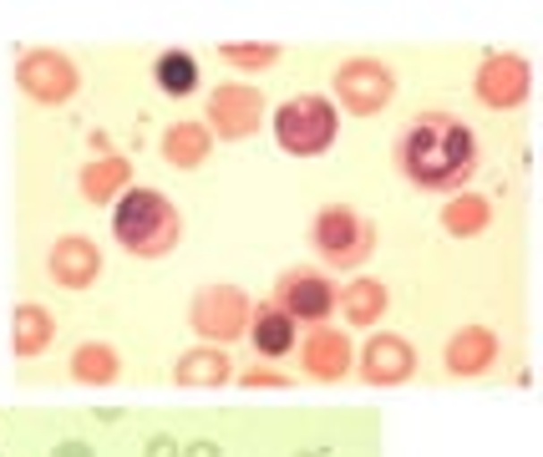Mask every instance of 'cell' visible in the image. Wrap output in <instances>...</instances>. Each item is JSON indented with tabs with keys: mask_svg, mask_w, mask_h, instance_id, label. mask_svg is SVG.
<instances>
[{
	"mask_svg": "<svg viewBox=\"0 0 543 457\" xmlns=\"http://www.w3.org/2000/svg\"><path fill=\"white\" fill-rule=\"evenodd\" d=\"M396 173L421 193H457L472 183L482 163V148H478V132L452 117V112H417L411 123L396 132Z\"/></svg>",
	"mask_w": 543,
	"mask_h": 457,
	"instance_id": "obj_1",
	"label": "cell"
},
{
	"mask_svg": "<svg viewBox=\"0 0 543 457\" xmlns=\"http://www.w3.org/2000/svg\"><path fill=\"white\" fill-rule=\"evenodd\" d=\"M112 234L138 259H163L183 239V214L157 189H127L117 199V208H112Z\"/></svg>",
	"mask_w": 543,
	"mask_h": 457,
	"instance_id": "obj_2",
	"label": "cell"
},
{
	"mask_svg": "<svg viewBox=\"0 0 543 457\" xmlns=\"http://www.w3.org/2000/svg\"><path fill=\"white\" fill-rule=\"evenodd\" d=\"M310 250L326 269H361L376 254V229L351 204H326L310 219Z\"/></svg>",
	"mask_w": 543,
	"mask_h": 457,
	"instance_id": "obj_3",
	"label": "cell"
},
{
	"mask_svg": "<svg viewBox=\"0 0 543 457\" xmlns=\"http://www.w3.org/2000/svg\"><path fill=\"white\" fill-rule=\"evenodd\" d=\"M275 138L290 158H320L335 142V107L326 97H295L275 112Z\"/></svg>",
	"mask_w": 543,
	"mask_h": 457,
	"instance_id": "obj_4",
	"label": "cell"
},
{
	"mask_svg": "<svg viewBox=\"0 0 543 457\" xmlns=\"http://www.w3.org/2000/svg\"><path fill=\"white\" fill-rule=\"evenodd\" d=\"M330 87H335V102H341L345 112H356V117H371V112H381L391 97H396L391 66H381L376 56H351V62H341L335 77H330Z\"/></svg>",
	"mask_w": 543,
	"mask_h": 457,
	"instance_id": "obj_5",
	"label": "cell"
},
{
	"mask_svg": "<svg viewBox=\"0 0 543 457\" xmlns=\"http://www.w3.org/2000/svg\"><path fill=\"white\" fill-rule=\"evenodd\" d=\"M335 295H341V290L330 284L326 269H284L269 305H280L295 326H326V320L335 316Z\"/></svg>",
	"mask_w": 543,
	"mask_h": 457,
	"instance_id": "obj_6",
	"label": "cell"
},
{
	"mask_svg": "<svg viewBox=\"0 0 543 457\" xmlns=\"http://www.w3.org/2000/svg\"><path fill=\"white\" fill-rule=\"evenodd\" d=\"M193 331L203 335V341H214V346H224V341H233V335H244L249 326V300L239 284H208V290H199L193 295Z\"/></svg>",
	"mask_w": 543,
	"mask_h": 457,
	"instance_id": "obj_7",
	"label": "cell"
},
{
	"mask_svg": "<svg viewBox=\"0 0 543 457\" xmlns=\"http://www.w3.org/2000/svg\"><path fill=\"white\" fill-rule=\"evenodd\" d=\"M264 117V97L259 92H249V87H218L214 97H208V123H214L218 138H249L254 127H259Z\"/></svg>",
	"mask_w": 543,
	"mask_h": 457,
	"instance_id": "obj_8",
	"label": "cell"
},
{
	"mask_svg": "<svg viewBox=\"0 0 543 457\" xmlns=\"http://www.w3.org/2000/svg\"><path fill=\"white\" fill-rule=\"evenodd\" d=\"M478 97L488 107H518L528 97V62H518V56H488L478 72Z\"/></svg>",
	"mask_w": 543,
	"mask_h": 457,
	"instance_id": "obj_9",
	"label": "cell"
},
{
	"mask_svg": "<svg viewBox=\"0 0 543 457\" xmlns=\"http://www.w3.org/2000/svg\"><path fill=\"white\" fill-rule=\"evenodd\" d=\"M411 366H417V356L402 335H371V346L361 351V377L371 386H396L411 377Z\"/></svg>",
	"mask_w": 543,
	"mask_h": 457,
	"instance_id": "obj_10",
	"label": "cell"
},
{
	"mask_svg": "<svg viewBox=\"0 0 543 457\" xmlns=\"http://www.w3.org/2000/svg\"><path fill=\"white\" fill-rule=\"evenodd\" d=\"M300 366H305V377L315 381H341L351 371V341L341 331H310L300 341Z\"/></svg>",
	"mask_w": 543,
	"mask_h": 457,
	"instance_id": "obj_11",
	"label": "cell"
},
{
	"mask_svg": "<svg viewBox=\"0 0 543 457\" xmlns=\"http://www.w3.org/2000/svg\"><path fill=\"white\" fill-rule=\"evenodd\" d=\"M249 341L259 356H290L300 346V326L280 305H259V310H249Z\"/></svg>",
	"mask_w": 543,
	"mask_h": 457,
	"instance_id": "obj_12",
	"label": "cell"
},
{
	"mask_svg": "<svg viewBox=\"0 0 543 457\" xmlns=\"http://www.w3.org/2000/svg\"><path fill=\"white\" fill-rule=\"evenodd\" d=\"M497 356V341L493 331H482V326H472V331H457L447 346V371L452 377H478V371H488Z\"/></svg>",
	"mask_w": 543,
	"mask_h": 457,
	"instance_id": "obj_13",
	"label": "cell"
},
{
	"mask_svg": "<svg viewBox=\"0 0 543 457\" xmlns=\"http://www.w3.org/2000/svg\"><path fill=\"white\" fill-rule=\"evenodd\" d=\"M386 305H391V295H386L381 280H351L341 295H335V310H345L351 326H376V320L386 316Z\"/></svg>",
	"mask_w": 543,
	"mask_h": 457,
	"instance_id": "obj_14",
	"label": "cell"
},
{
	"mask_svg": "<svg viewBox=\"0 0 543 457\" xmlns=\"http://www.w3.org/2000/svg\"><path fill=\"white\" fill-rule=\"evenodd\" d=\"M153 81H157V92H168V97H193L199 92V56L193 51H157Z\"/></svg>",
	"mask_w": 543,
	"mask_h": 457,
	"instance_id": "obj_15",
	"label": "cell"
},
{
	"mask_svg": "<svg viewBox=\"0 0 543 457\" xmlns=\"http://www.w3.org/2000/svg\"><path fill=\"white\" fill-rule=\"evenodd\" d=\"M233 366L229 356H224V346H208V351H188V356H178V366H173V381L178 386H214V381H229Z\"/></svg>",
	"mask_w": 543,
	"mask_h": 457,
	"instance_id": "obj_16",
	"label": "cell"
},
{
	"mask_svg": "<svg viewBox=\"0 0 543 457\" xmlns=\"http://www.w3.org/2000/svg\"><path fill=\"white\" fill-rule=\"evenodd\" d=\"M21 81H26L41 102H62V97L72 92V66L56 62V56H31V62L21 66Z\"/></svg>",
	"mask_w": 543,
	"mask_h": 457,
	"instance_id": "obj_17",
	"label": "cell"
},
{
	"mask_svg": "<svg viewBox=\"0 0 543 457\" xmlns=\"http://www.w3.org/2000/svg\"><path fill=\"white\" fill-rule=\"evenodd\" d=\"M102 269V254L87 244V239H66V244H56V259H51V275L62 284H87Z\"/></svg>",
	"mask_w": 543,
	"mask_h": 457,
	"instance_id": "obj_18",
	"label": "cell"
},
{
	"mask_svg": "<svg viewBox=\"0 0 543 457\" xmlns=\"http://www.w3.org/2000/svg\"><path fill=\"white\" fill-rule=\"evenodd\" d=\"M208 138H214V132H203L199 123H178L168 138H163V158L178 163V168H188V163H203V153H208Z\"/></svg>",
	"mask_w": 543,
	"mask_h": 457,
	"instance_id": "obj_19",
	"label": "cell"
},
{
	"mask_svg": "<svg viewBox=\"0 0 543 457\" xmlns=\"http://www.w3.org/2000/svg\"><path fill=\"white\" fill-rule=\"evenodd\" d=\"M442 224H447V234H482V229H488V204L472 199V193H462V199H452L447 204Z\"/></svg>",
	"mask_w": 543,
	"mask_h": 457,
	"instance_id": "obj_20",
	"label": "cell"
},
{
	"mask_svg": "<svg viewBox=\"0 0 543 457\" xmlns=\"http://www.w3.org/2000/svg\"><path fill=\"white\" fill-rule=\"evenodd\" d=\"M123 178H127L123 163H102V168H92V173H87V193H92V199H107V193L123 183Z\"/></svg>",
	"mask_w": 543,
	"mask_h": 457,
	"instance_id": "obj_21",
	"label": "cell"
},
{
	"mask_svg": "<svg viewBox=\"0 0 543 457\" xmlns=\"http://www.w3.org/2000/svg\"><path fill=\"white\" fill-rule=\"evenodd\" d=\"M275 56H280L275 47H224V62L233 66H275Z\"/></svg>",
	"mask_w": 543,
	"mask_h": 457,
	"instance_id": "obj_22",
	"label": "cell"
},
{
	"mask_svg": "<svg viewBox=\"0 0 543 457\" xmlns=\"http://www.w3.org/2000/svg\"><path fill=\"white\" fill-rule=\"evenodd\" d=\"M239 381H244V386H284V377H280V371H259V366H254L249 377H239Z\"/></svg>",
	"mask_w": 543,
	"mask_h": 457,
	"instance_id": "obj_23",
	"label": "cell"
},
{
	"mask_svg": "<svg viewBox=\"0 0 543 457\" xmlns=\"http://www.w3.org/2000/svg\"><path fill=\"white\" fill-rule=\"evenodd\" d=\"M81 371H92V366H97V371H112V356H107V351H102V356H97V351H81Z\"/></svg>",
	"mask_w": 543,
	"mask_h": 457,
	"instance_id": "obj_24",
	"label": "cell"
},
{
	"mask_svg": "<svg viewBox=\"0 0 543 457\" xmlns=\"http://www.w3.org/2000/svg\"><path fill=\"white\" fill-rule=\"evenodd\" d=\"M148 457H178V442L173 437H153L148 442Z\"/></svg>",
	"mask_w": 543,
	"mask_h": 457,
	"instance_id": "obj_25",
	"label": "cell"
},
{
	"mask_svg": "<svg viewBox=\"0 0 543 457\" xmlns=\"http://www.w3.org/2000/svg\"><path fill=\"white\" fill-rule=\"evenodd\" d=\"M188 457H224V453H218L214 442H193V447H188Z\"/></svg>",
	"mask_w": 543,
	"mask_h": 457,
	"instance_id": "obj_26",
	"label": "cell"
},
{
	"mask_svg": "<svg viewBox=\"0 0 543 457\" xmlns=\"http://www.w3.org/2000/svg\"><path fill=\"white\" fill-rule=\"evenodd\" d=\"M56 457H92V453H87L81 442H62V447H56Z\"/></svg>",
	"mask_w": 543,
	"mask_h": 457,
	"instance_id": "obj_27",
	"label": "cell"
}]
</instances>
